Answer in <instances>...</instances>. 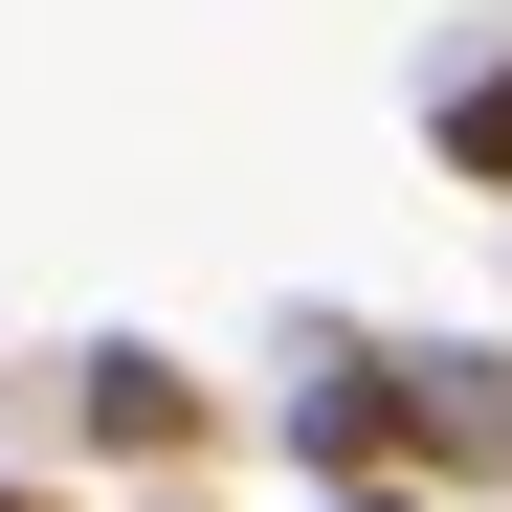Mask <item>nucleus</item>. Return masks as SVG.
<instances>
[{"label":"nucleus","mask_w":512,"mask_h":512,"mask_svg":"<svg viewBox=\"0 0 512 512\" xmlns=\"http://www.w3.org/2000/svg\"><path fill=\"white\" fill-rule=\"evenodd\" d=\"M0 512H67V490H23V468H0Z\"/></svg>","instance_id":"39448f33"},{"label":"nucleus","mask_w":512,"mask_h":512,"mask_svg":"<svg viewBox=\"0 0 512 512\" xmlns=\"http://www.w3.org/2000/svg\"><path fill=\"white\" fill-rule=\"evenodd\" d=\"M67 401H90V446H112V468H156V446H201V379L156 357V334H90V379H67Z\"/></svg>","instance_id":"f03ea898"},{"label":"nucleus","mask_w":512,"mask_h":512,"mask_svg":"<svg viewBox=\"0 0 512 512\" xmlns=\"http://www.w3.org/2000/svg\"><path fill=\"white\" fill-rule=\"evenodd\" d=\"M423 134H446V179H490V201H512V67H468V90L423 112Z\"/></svg>","instance_id":"7ed1b4c3"},{"label":"nucleus","mask_w":512,"mask_h":512,"mask_svg":"<svg viewBox=\"0 0 512 512\" xmlns=\"http://www.w3.org/2000/svg\"><path fill=\"white\" fill-rule=\"evenodd\" d=\"M334 512H446V468H357V490H334Z\"/></svg>","instance_id":"20e7f679"},{"label":"nucleus","mask_w":512,"mask_h":512,"mask_svg":"<svg viewBox=\"0 0 512 512\" xmlns=\"http://www.w3.org/2000/svg\"><path fill=\"white\" fill-rule=\"evenodd\" d=\"M379 423H401V468L490 490V468H512V357H468V334H401V357H379Z\"/></svg>","instance_id":"f257e3e1"}]
</instances>
